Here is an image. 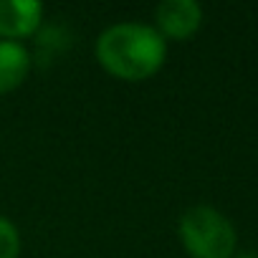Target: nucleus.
<instances>
[{"mask_svg": "<svg viewBox=\"0 0 258 258\" xmlns=\"http://www.w3.org/2000/svg\"><path fill=\"white\" fill-rule=\"evenodd\" d=\"M94 56L119 81H145L165 66L167 41L152 23L121 21L99 33Z\"/></svg>", "mask_w": 258, "mask_h": 258, "instance_id": "1", "label": "nucleus"}, {"mask_svg": "<svg viewBox=\"0 0 258 258\" xmlns=\"http://www.w3.org/2000/svg\"><path fill=\"white\" fill-rule=\"evenodd\" d=\"M177 235L190 258H233L238 230L233 220L213 205H192L177 220Z\"/></svg>", "mask_w": 258, "mask_h": 258, "instance_id": "2", "label": "nucleus"}, {"mask_svg": "<svg viewBox=\"0 0 258 258\" xmlns=\"http://www.w3.org/2000/svg\"><path fill=\"white\" fill-rule=\"evenodd\" d=\"M152 26L165 41H187L203 26V6L198 0H162Z\"/></svg>", "mask_w": 258, "mask_h": 258, "instance_id": "3", "label": "nucleus"}, {"mask_svg": "<svg viewBox=\"0 0 258 258\" xmlns=\"http://www.w3.org/2000/svg\"><path fill=\"white\" fill-rule=\"evenodd\" d=\"M43 13L38 0H0V38L23 43V38L41 28Z\"/></svg>", "mask_w": 258, "mask_h": 258, "instance_id": "4", "label": "nucleus"}, {"mask_svg": "<svg viewBox=\"0 0 258 258\" xmlns=\"http://www.w3.org/2000/svg\"><path fill=\"white\" fill-rule=\"evenodd\" d=\"M31 51L21 41L0 38V94L16 91L31 74Z\"/></svg>", "mask_w": 258, "mask_h": 258, "instance_id": "5", "label": "nucleus"}, {"mask_svg": "<svg viewBox=\"0 0 258 258\" xmlns=\"http://www.w3.org/2000/svg\"><path fill=\"white\" fill-rule=\"evenodd\" d=\"M21 230L8 218L0 215V258H18L21 255Z\"/></svg>", "mask_w": 258, "mask_h": 258, "instance_id": "6", "label": "nucleus"}, {"mask_svg": "<svg viewBox=\"0 0 258 258\" xmlns=\"http://www.w3.org/2000/svg\"><path fill=\"white\" fill-rule=\"evenodd\" d=\"M233 258H258V253H250V250H245V253H235Z\"/></svg>", "mask_w": 258, "mask_h": 258, "instance_id": "7", "label": "nucleus"}]
</instances>
